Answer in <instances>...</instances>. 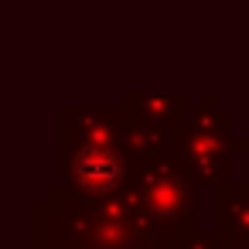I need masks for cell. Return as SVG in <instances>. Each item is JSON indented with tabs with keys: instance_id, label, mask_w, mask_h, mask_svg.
I'll return each instance as SVG.
<instances>
[{
	"instance_id": "6da1fadb",
	"label": "cell",
	"mask_w": 249,
	"mask_h": 249,
	"mask_svg": "<svg viewBox=\"0 0 249 249\" xmlns=\"http://www.w3.org/2000/svg\"><path fill=\"white\" fill-rule=\"evenodd\" d=\"M72 174L79 181V188L92 191V195H103V191H113L123 178V160L116 150L103 147V143H89L75 154L72 160Z\"/></svg>"
}]
</instances>
